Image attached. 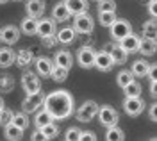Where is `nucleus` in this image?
I'll list each match as a JSON object with an SVG mask.
<instances>
[{
    "instance_id": "1",
    "label": "nucleus",
    "mask_w": 157,
    "mask_h": 141,
    "mask_svg": "<svg viewBox=\"0 0 157 141\" xmlns=\"http://www.w3.org/2000/svg\"><path fill=\"white\" fill-rule=\"evenodd\" d=\"M43 105L54 120H64L73 112V98L68 91H52L45 97Z\"/></svg>"
},
{
    "instance_id": "2",
    "label": "nucleus",
    "mask_w": 157,
    "mask_h": 141,
    "mask_svg": "<svg viewBox=\"0 0 157 141\" xmlns=\"http://www.w3.org/2000/svg\"><path fill=\"white\" fill-rule=\"evenodd\" d=\"M98 120L100 123L104 125V127H111V125H118V121H120V116H118V112L111 107V105H98Z\"/></svg>"
},
{
    "instance_id": "3",
    "label": "nucleus",
    "mask_w": 157,
    "mask_h": 141,
    "mask_svg": "<svg viewBox=\"0 0 157 141\" xmlns=\"http://www.w3.org/2000/svg\"><path fill=\"white\" fill-rule=\"evenodd\" d=\"M97 111H98V104L97 102L95 100H86L77 109V120L88 123V121H91L95 116H97Z\"/></svg>"
},
{
    "instance_id": "4",
    "label": "nucleus",
    "mask_w": 157,
    "mask_h": 141,
    "mask_svg": "<svg viewBox=\"0 0 157 141\" xmlns=\"http://www.w3.org/2000/svg\"><path fill=\"white\" fill-rule=\"evenodd\" d=\"M93 18L88 13H80V14H75V21H73V30L75 32H80V34H89L93 32Z\"/></svg>"
},
{
    "instance_id": "5",
    "label": "nucleus",
    "mask_w": 157,
    "mask_h": 141,
    "mask_svg": "<svg viewBox=\"0 0 157 141\" xmlns=\"http://www.w3.org/2000/svg\"><path fill=\"white\" fill-rule=\"evenodd\" d=\"M43 100H45V95L41 93V90L39 91H34V93H29L27 95V98L21 102V107H23V112H34L38 111V107H41L43 105Z\"/></svg>"
},
{
    "instance_id": "6",
    "label": "nucleus",
    "mask_w": 157,
    "mask_h": 141,
    "mask_svg": "<svg viewBox=\"0 0 157 141\" xmlns=\"http://www.w3.org/2000/svg\"><path fill=\"white\" fill-rule=\"evenodd\" d=\"M123 107H125V112L128 116H139L145 111V102L139 97H127L123 102Z\"/></svg>"
},
{
    "instance_id": "7",
    "label": "nucleus",
    "mask_w": 157,
    "mask_h": 141,
    "mask_svg": "<svg viewBox=\"0 0 157 141\" xmlns=\"http://www.w3.org/2000/svg\"><path fill=\"white\" fill-rule=\"evenodd\" d=\"M109 27H111V36H113L114 40H118V41L121 40L123 36H127L128 32L132 30L130 29V25H128V21L123 20V18H116Z\"/></svg>"
},
{
    "instance_id": "8",
    "label": "nucleus",
    "mask_w": 157,
    "mask_h": 141,
    "mask_svg": "<svg viewBox=\"0 0 157 141\" xmlns=\"http://www.w3.org/2000/svg\"><path fill=\"white\" fill-rule=\"evenodd\" d=\"M21 86L27 93H34V91H39L41 90V82L39 79L32 73V71H25L23 77H21Z\"/></svg>"
},
{
    "instance_id": "9",
    "label": "nucleus",
    "mask_w": 157,
    "mask_h": 141,
    "mask_svg": "<svg viewBox=\"0 0 157 141\" xmlns=\"http://www.w3.org/2000/svg\"><path fill=\"white\" fill-rule=\"evenodd\" d=\"M36 34H39L41 38L54 36L56 34V20L54 18H43V20H39L38 27H36Z\"/></svg>"
},
{
    "instance_id": "10",
    "label": "nucleus",
    "mask_w": 157,
    "mask_h": 141,
    "mask_svg": "<svg viewBox=\"0 0 157 141\" xmlns=\"http://www.w3.org/2000/svg\"><path fill=\"white\" fill-rule=\"evenodd\" d=\"M18 38H20V30L14 25H6L4 29H0V40L4 41L6 45L18 43Z\"/></svg>"
},
{
    "instance_id": "11",
    "label": "nucleus",
    "mask_w": 157,
    "mask_h": 141,
    "mask_svg": "<svg viewBox=\"0 0 157 141\" xmlns=\"http://www.w3.org/2000/svg\"><path fill=\"white\" fill-rule=\"evenodd\" d=\"M95 54H97V52L93 50L91 47H82L77 54L78 64H80L82 68H91V66H93V61H95Z\"/></svg>"
},
{
    "instance_id": "12",
    "label": "nucleus",
    "mask_w": 157,
    "mask_h": 141,
    "mask_svg": "<svg viewBox=\"0 0 157 141\" xmlns=\"http://www.w3.org/2000/svg\"><path fill=\"white\" fill-rule=\"evenodd\" d=\"M137 43H139V38H137L136 34L130 30L127 36H123L121 40L118 41V45L123 48V50L127 52V54H132V52H137Z\"/></svg>"
},
{
    "instance_id": "13",
    "label": "nucleus",
    "mask_w": 157,
    "mask_h": 141,
    "mask_svg": "<svg viewBox=\"0 0 157 141\" xmlns=\"http://www.w3.org/2000/svg\"><path fill=\"white\" fill-rule=\"evenodd\" d=\"M113 59H111V55H109L107 52H98L95 54V61H93V66H97L100 71H109L113 68Z\"/></svg>"
},
{
    "instance_id": "14",
    "label": "nucleus",
    "mask_w": 157,
    "mask_h": 141,
    "mask_svg": "<svg viewBox=\"0 0 157 141\" xmlns=\"http://www.w3.org/2000/svg\"><path fill=\"white\" fill-rule=\"evenodd\" d=\"M157 48V43L155 38H141L139 43H137V52H141L143 55H154Z\"/></svg>"
},
{
    "instance_id": "15",
    "label": "nucleus",
    "mask_w": 157,
    "mask_h": 141,
    "mask_svg": "<svg viewBox=\"0 0 157 141\" xmlns=\"http://www.w3.org/2000/svg\"><path fill=\"white\" fill-rule=\"evenodd\" d=\"M27 13L32 18H39L45 13V0H27Z\"/></svg>"
},
{
    "instance_id": "16",
    "label": "nucleus",
    "mask_w": 157,
    "mask_h": 141,
    "mask_svg": "<svg viewBox=\"0 0 157 141\" xmlns=\"http://www.w3.org/2000/svg\"><path fill=\"white\" fill-rule=\"evenodd\" d=\"M64 6L68 7L70 14H80V13H86L88 9V2L86 0H64Z\"/></svg>"
},
{
    "instance_id": "17",
    "label": "nucleus",
    "mask_w": 157,
    "mask_h": 141,
    "mask_svg": "<svg viewBox=\"0 0 157 141\" xmlns=\"http://www.w3.org/2000/svg\"><path fill=\"white\" fill-rule=\"evenodd\" d=\"M54 64H59V66H64V68H71L73 64V55L66 50H59L56 54V59H54Z\"/></svg>"
},
{
    "instance_id": "18",
    "label": "nucleus",
    "mask_w": 157,
    "mask_h": 141,
    "mask_svg": "<svg viewBox=\"0 0 157 141\" xmlns=\"http://www.w3.org/2000/svg\"><path fill=\"white\" fill-rule=\"evenodd\" d=\"M6 127V131H4V134H6V138L11 141H16V139H21V136H23V129H20L18 125H14L13 121H9L7 125H4Z\"/></svg>"
},
{
    "instance_id": "19",
    "label": "nucleus",
    "mask_w": 157,
    "mask_h": 141,
    "mask_svg": "<svg viewBox=\"0 0 157 141\" xmlns=\"http://www.w3.org/2000/svg\"><path fill=\"white\" fill-rule=\"evenodd\" d=\"M109 55H111V59H113V63L114 64H123L125 61H127V57H128V54L120 45H114L113 48H111V52H109Z\"/></svg>"
},
{
    "instance_id": "20",
    "label": "nucleus",
    "mask_w": 157,
    "mask_h": 141,
    "mask_svg": "<svg viewBox=\"0 0 157 141\" xmlns=\"http://www.w3.org/2000/svg\"><path fill=\"white\" fill-rule=\"evenodd\" d=\"M52 16H54V20H57V21H66L71 14H70L68 7L64 6V2H59L57 6L54 7V11H52Z\"/></svg>"
},
{
    "instance_id": "21",
    "label": "nucleus",
    "mask_w": 157,
    "mask_h": 141,
    "mask_svg": "<svg viewBox=\"0 0 157 141\" xmlns=\"http://www.w3.org/2000/svg\"><path fill=\"white\" fill-rule=\"evenodd\" d=\"M36 68L41 75H50V71L54 68V61L48 57H38L36 59Z\"/></svg>"
},
{
    "instance_id": "22",
    "label": "nucleus",
    "mask_w": 157,
    "mask_h": 141,
    "mask_svg": "<svg viewBox=\"0 0 157 141\" xmlns=\"http://www.w3.org/2000/svg\"><path fill=\"white\" fill-rule=\"evenodd\" d=\"M105 139L107 141H123L125 139V132L121 131L118 125H111V127H107Z\"/></svg>"
},
{
    "instance_id": "23",
    "label": "nucleus",
    "mask_w": 157,
    "mask_h": 141,
    "mask_svg": "<svg viewBox=\"0 0 157 141\" xmlns=\"http://www.w3.org/2000/svg\"><path fill=\"white\" fill-rule=\"evenodd\" d=\"M14 52L11 48H0V68H7L14 63Z\"/></svg>"
},
{
    "instance_id": "24",
    "label": "nucleus",
    "mask_w": 157,
    "mask_h": 141,
    "mask_svg": "<svg viewBox=\"0 0 157 141\" xmlns=\"http://www.w3.org/2000/svg\"><path fill=\"white\" fill-rule=\"evenodd\" d=\"M150 66H152V64H148L147 61H143V59L136 61V63L132 64V75H136V77H147Z\"/></svg>"
},
{
    "instance_id": "25",
    "label": "nucleus",
    "mask_w": 157,
    "mask_h": 141,
    "mask_svg": "<svg viewBox=\"0 0 157 141\" xmlns=\"http://www.w3.org/2000/svg\"><path fill=\"white\" fill-rule=\"evenodd\" d=\"M50 75H52V79L56 82H64L68 79V68H64V66H59V64H54V68L50 71Z\"/></svg>"
},
{
    "instance_id": "26",
    "label": "nucleus",
    "mask_w": 157,
    "mask_h": 141,
    "mask_svg": "<svg viewBox=\"0 0 157 141\" xmlns=\"http://www.w3.org/2000/svg\"><path fill=\"white\" fill-rule=\"evenodd\" d=\"M56 40L61 41V43H64V45H70L71 41L75 40V30L66 27V29H61L57 32V36H56Z\"/></svg>"
},
{
    "instance_id": "27",
    "label": "nucleus",
    "mask_w": 157,
    "mask_h": 141,
    "mask_svg": "<svg viewBox=\"0 0 157 141\" xmlns=\"http://www.w3.org/2000/svg\"><path fill=\"white\" fill-rule=\"evenodd\" d=\"M36 27H38V20L32 18V16H27L25 20L21 21V32H25L27 36L36 34Z\"/></svg>"
},
{
    "instance_id": "28",
    "label": "nucleus",
    "mask_w": 157,
    "mask_h": 141,
    "mask_svg": "<svg viewBox=\"0 0 157 141\" xmlns=\"http://www.w3.org/2000/svg\"><path fill=\"white\" fill-rule=\"evenodd\" d=\"M114 20H116V13L114 11H100L98 13V21H100L102 27H109Z\"/></svg>"
},
{
    "instance_id": "29",
    "label": "nucleus",
    "mask_w": 157,
    "mask_h": 141,
    "mask_svg": "<svg viewBox=\"0 0 157 141\" xmlns=\"http://www.w3.org/2000/svg\"><path fill=\"white\" fill-rule=\"evenodd\" d=\"M11 121H13L14 125H18L20 129H23V131L29 127V116H27V112H13Z\"/></svg>"
},
{
    "instance_id": "30",
    "label": "nucleus",
    "mask_w": 157,
    "mask_h": 141,
    "mask_svg": "<svg viewBox=\"0 0 157 141\" xmlns=\"http://www.w3.org/2000/svg\"><path fill=\"white\" fill-rule=\"evenodd\" d=\"M39 131L45 134V138H47V139H54L56 136H59V127L54 123V121H50V123H47V125H43Z\"/></svg>"
},
{
    "instance_id": "31",
    "label": "nucleus",
    "mask_w": 157,
    "mask_h": 141,
    "mask_svg": "<svg viewBox=\"0 0 157 141\" xmlns=\"http://www.w3.org/2000/svg\"><path fill=\"white\" fill-rule=\"evenodd\" d=\"M50 121H54V118L50 116V112L47 111V109L39 111L38 114H36V118H34V123H36V127H38V129H41L43 125H47V123H50Z\"/></svg>"
},
{
    "instance_id": "32",
    "label": "nucleus",
    "mask_w": 157,
    "mask_h": 141,
    "mask_svg": "<svg viewBox=\"0 0 157 141\" xmlns=\"http://www.w3.org/2000/svg\"><path fill=\"white\" fill-rule=\"evenodd\" d=\"M121 90L125 91V97H139L141 95V84L136 81H130L125 86V88H121Z\"/></svg>"
},
{
    "instance_id": "33",
    "label": "nucleus",
    "mask_w": 157,
    "mask_h": 141,
    "mask_svg": "<svg viewBox=\"0 0 157 141\" xmlns=\"http://www.w3.org/2000/svg\"><path fill=\"white\" fill-rule=\"evenodd\" d=\"M141 30H143V36L145 38H155L157 36V27H155V21H145L143 23V27H141Z\"/></svg>"
},
{
    "instance_id": "34",
    "label": "nucleus",
    "mask_w": 157,
    "mask_h": 141,
    "mask_svg": "<svg viewBox=\"0 0 157 141\" xmlns=\"http://www.w3.org/2000/svg\"><path fill=\"white\" fill-rule=\"evenodd\" d=\"M132 77H134V75H132V71H128V70L120 71V73H118V77H116L118 86H120V88H125V86H127L130 81H134Z\"/></svg>"
},
{
    "instance_id": "35",
    "label": "nucleus",
    "mask_w": 157,
    "mask_h": 141,
    "mask_svg": "<svg viewBox=\"0 0 157 141\" xmlns=\"http://www.w3.org/2000/svg\"><path fill=\"white\" fill-rule=\"evenodd\" d=\"M14 88V79L11 75H0V91L7 93Z\"/></svg>"
},
{
    "instance_id": "36",
    "label": "nucleus",
    "mask_w": 157,
    "mask_h": 141,
    "mask_svg": "<svg viewBox=\"0 0 157 141\" xmlns=\"http://www.w3.org/2000/svg\"><path fill=\"white\" fill-rule=\"evenodd\" d=\"M14 59L18 61V66H25L32 61V52L30 50H21L18 55H14Z\"/></svg>"
},
{
    "instance_id": "37",
    "label": "nucleus",
    "mask_w": 157,
    "mask_h": 141,
    "mask_svg": "<svg viewBox=\"0 0 157 141\" xmlns=\"http://www.w3.org/2000/svg\"><path fill=\"white\" fill-rule=\"evenodd\" d=\"M98 11H116L114 0H98Z\"/></svg>"
},
{
    "instance_id": "38",
    "label": "nucleus",
    "mask_w": 157,
    "mask_h": 141,
    "mask_svg": "<svg viewBox=\"0 0 157 141\" xmlns=\"http://www.w3.org/2000/svg\"><path fill=\"white\" fill-rule=\"evenodd\" d=\"M11 118H13V111L2 107V109H0V125H7L11 121Z\"/></svg>"
},
{
    "instance_id": "39",
    "label": "nucleus",
    "mask_w": 157,
    "mask_h": 141,
    "mask_svg": "<svg viewBox=\"0 0 157 141\" xmlns=\"http://www.w3.org/2000/svg\"><path fill=\"white\" fill-rule=\"evenodd\" d=\"M78 134H80V131H78L77 127H70L68 131L64 132V139L66 141H75L78 138Z\"/></svg>"
},
{
    "instance_id": "40",
    "label": "nucleus",
    "mask_w": 157,
    "mask_h": 141,
    "mask_svg": "<svg viewBox=\"0 0 157 141\" xmlns=\"http://www.w3.org/2000/svg\"><path fill=\"white\" fill-rule=\"evenodd\" d=\"M78 141H97V134L95 132H91V131H80V134H78Z\"/></svg>"
},
{
    "instance_id": "41",
    "label": "nucleus",
    "mask_w": 157,
    "mask_h": 141,
    "mask_svg": "<svg viewBox=\"0 0 157 141\" xmlns=\"http://www.w3.org/2000/svg\"><path fill=\"white\" fill-rule=\"evenodd\" d=\"M148 13L152 14V18L157 16V0H150L148 2Z\"/></svg>"
},
{
    "instance_id": "42",
    "label": "nucleus",
    "mask_w": 157,
    "mask_h": 141,
    "mask_svg": "<svg viewBox=\"0 0 157 141\" xmlns=\"http://www.w3.org/2000/svg\"><path fill=\"white\" fill-rule=\"evenodd\" d=\"M30 139H32V141H47V138H45V134H43V132L38 129V131L30 136Z\"/></svg>"
},
{
    "instance_id": "43",
    "label": "nucleus",
    "mask_w": 157,
    "mask_h": 141,
    "mask_svg": "<svg viewBox=\"0 0 157 141\" xmlns=\"http://www.w3.org/2000/svg\"><path fill=\"white\" fill-rule=\"evenodd\" d=\"M150 120H152V121H157V105H155V104L150 107Z\"/></svg>"
},
{
    "instance_id": "44",
    "label": "nucleus",
    "mask_w": 157,
    "mask_h": 141,
    "mask_svg": "<svg viewBox=\"0 0 157 141\" xmlns=\"http://www.w3.org/2000/svg\"><path fill=\"white\" fill-rule=\"evenodd\" d=\"M150 91H152V97L157 95V81H152V86H150Z\"/></svg>"
},
{
    "instance_id": "45",
    "label": "nucleus",
    "mask_w": 157,
    "mask_h": 141,
    "mask_svg": "<svg viewBox=\"0 0 157 141\" xmlns=\"http://www.w3.org/2000/svg\"><path fill=\"white\" fill-rule=\"evenodd\" d=\"M113 47H114V43H107V45H105V50H104V52H107V54H109V52H111V48H113Z\"/></svg>"
},
{
    "instance_id": "46",
    "label": "nucleus",
    "mask_w": 157,
    "mask_h": 141,
    "mask_svg": "<svg viewBox=\"0 0 157 141\" xmlns=\"http://www.w3.org/2000/svg\"><path fill=\"white\" fill-rule=\"evenodd\" d=\"M2 107H4V102H2V98H0V109H2Z\"/></svg>"
},
{
    "instance_id": "47",
    "label": "nucleus",
    "mask_w": 157,
    "mask_h": 141,
    "mask_svg": "<svg viewBox=\"0 0 157 141\" xmlns=\"http://www.w3.org/2000/svg\"><path fill=\"white\" fill-rule=\"evenodd\" d=\"M4 2H7V0H0V4H4Z\"/></svg>"
},
{
    "instance_id": "48",
    "label": "nucleus",
    "mask_w": 157,
    "mask_h": 141,
    "mask_svg": "<svg viewBox=\"0 0 157 141\" xmlns=\"http://www.w3.org/2000/svg\"><path fill=\"white\" fill-rule=\"evenodd\" d=\"M16 2H18V0H16Z\"/></svg>"
},
{
    "instance_id": "49",
    "label": "nucleus",
    "mask_w": 157,
    "mask_h": 141,
    "mask_svg": "<svg viewBox=\"0 0 157 141\" xmlns=\"http://www.w3.org/2000/svg\"><path fill=\"white\" fill-rule=\"evenodd\" d=\"M97 2H98V0H97Z\"/></svg>"
}]
</instances>
